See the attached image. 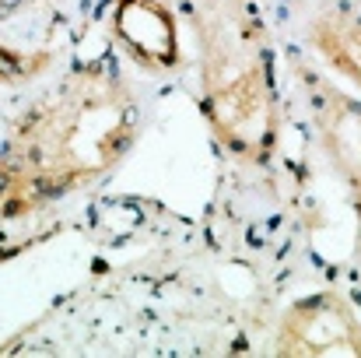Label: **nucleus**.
Listing matches in <instances>:
<instances>
[{
  "instance_id": "1",
  "label": "nucleus",
  "mask_w": 361,
  "mask_h": 358,
  "mask_svg": "<svg viewBox=\"0 0 361 358\" xmlns=\"http://www.w3.org/2000/svg\"><path fill=\"white\" fill-rule=\"evenodd\" d=\"M140 137V95L113 56L67 67L0 141V218L18 222L106 179Z\"/></svg>"
},
{
  "instance_id": "2",
  "label": "nucleus",
  "mask_w": 361,
  "mask_h": 358,
  "mask_svg": "<svg viewBox=\"0 0 361 358\" xmlns=\"http://www.w3.org/2000/svg\"><path fill=\"white\" fill-rule=\"evenodd\" d=\"M197 46L200 113L214 141L245 165H267L281 148V92L270 28L259 0H172Z\"/></svg>"
},
{
  "instance_id": "3",
  "label": "nucleus",
  "mask_w": 361,
  "mask_h": 358,
  "mask_svg": "<svg viewBox=\"0 0 361 358\" xmlns=\"http://www.w3.org/2000/svg\"><path fill=\"white\" fill-rule=\"evenodd\" d=\"M288 71L298 99L309 109L312 137L348 193L355 215V263L361 270V95L348 92L337 78H330V71H319L309 60L295 56Z\"/></svg>"
},
{
  "instance_id": "4",
  "label": "nucleus",
  "mask_w": 361,
  "mask_h": 358,
  "mask_svg": "<svg viewBox=\"0 0 361 358\" xmlns=\"http://www.w3.org/2000/svg\"><path fill=\"white\" fill-rule=\"evenodd\" d=\"M274 355H361V313L337 288H319L281 309Z\"/></svg>"
},
{
  "instance_id": "5",
  "label": "nucleus",
  "mask_w": 361,
  "mask_h": 358,
  "mask_svg": "<svg viewBox=\"0 0 361 358\" xmlns=\"http://www.w3.org/2000/svg\"><path fill=\"white\" fill-rule=\"evenodd\" d=\"M109 42L144 74L165 78L183 67L179 11L172 0H113Z\"/></svg>"
},
{
  "instance_id": "6",
  "label": "nucleus",
  "mask_w": 361,
  "mask_h": 358,
  "mask_svg": "<svg viewBox=\"0 0 361 358\" xmlns=\"http://www.w3.org/2000/svg\"><path fill=\"white\" fill-rule=\"evenodd\" d=\"M305 46L319 56V64L351 92L361 95V7L351 0H326L319 4L305 28Z\"/></svg>"
},
{
  "instance_id": "7",
  "label": "nucleus",
  "mask_w": 361,
  "mask_h": 358,
  "mask_svg": "<svg viewBox=\"0 0 361 358\" xmlns=\"http://www.w3.org/2000/svg\"><path fill=\"white\" fill-rule=\"evenodd\" d=\"M53 64V53L46 49H14L0 42V88L4 85H21L35 74H42Z\"/></svg>"
},
{
  "instance_id": "8",
  "label": "nucleus",
  "mask_w": 361,
  "mask_h": 358,
  "mask_svg": "<svg viewBox=\"0 0 361 358\" xmlns=\"http://www.w3.org/2000/svg\"><path fill=\"white\" fill-rule=\"evenodd\" d=\"M21 4H25V0H0V18H11Z\"/></svg>"
}]
</instances>
